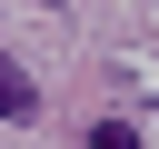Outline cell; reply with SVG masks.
<instances>
[{"mask_svg": "<svg viewBox=\"0 0 159 149\" xmlns=\"http://www.w3.org/2000/svg\"><path fill=\"white\" fill-rule=\"evenodd\" d=\"M89 149H139V129H129V119H99V129H89Z\"/></svg>", "mask_w": 159, "mask_h": 149, "instance_id": "cell-2", "label": "cell"}, {"mask_svg": "<svg viewBox=\"0 0 159 149\" xmlns=\"http://www.w3.org/2000/svg\"><path fill=\"white\" fill-rule=\"evenodd\" d=\"M40 10H60V0H40Z\"/></svg>", "mask_w": 159, "mask_h": 149, "instance_id": "cell-3", "label": "cell"}, {"mask_svg": "<svg viewBox=\"0 0 159 149\" xmlns=\"http://www.w3.org/2000/svg\"><path fill=\"white\" fill-rule=\"evenodd\" d=\"M30 109H40V79L20 60H0V119H30Z\"/></svg>", "mask_w": 159, "mask_h": 149, "instance_id": "cell-1", "label": "cell"}]
</instances>
